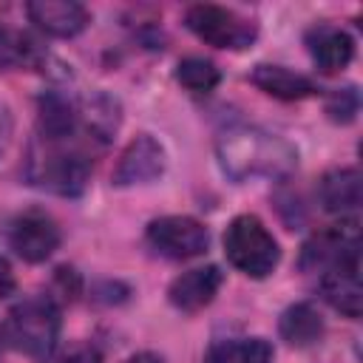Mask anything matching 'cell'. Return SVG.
<instances>
[{
  "label": "cell",
  "mask_w": 363,
  "mask_h": 363,
  "mask_svg": "<svg viewBox=\"0 0 363 363\" xmlns=\"http://www.w3.org/2000/svg\"><path fill=\"white\" fill-rule=\"evenodd\" d=\"M216 156L233 182L286 179L298 167V150L278 133L255 125H238L218 136Z\"/></svg>",
  "instance_id": "obj_1"
},
{
  "label": "cell",
  "mask_w": 363,
  "mask_h": 363,
  "mask_svg": "<svg viewBox=\"0 0 363 363\" xmlns=\"http://www.w3.org/2000/svg\"><path fill=\"white\" fill-rule=\"evenodd\" d=\"M26 176L57 196H79L91 179V156L77 139H34Z\"/></svg>",
  "instance_id": "obj_2"
},
{
  "label": "cell",
  "mask_w": 363,
  "mask_h": 363,
  "mask_svg": "<svg viewBox=\"0 0 363 363\" xmlns=\"http://www.w3.org/2000/svg\"><path fill=\"white\" fill-rule=\"evenodd\" d=\"M60 306L51 295H31L11 306L0 329L3 340L31 357H48L60 337Z\"/></svg>",
  "instance_id": "obj_3"
},
{
  "label": "cell",
  "mask_w": 363,
  "mask_h": 363,
  "mask_svg": "<svg viewBox=\"0 0 363 363\" xmlns=\"http://www.w3.org/2000/svg\"><path fill=\"white\" fill-rule=\"evenodd\" d=\"M224 252H227V261L250 278H267L281 261L278 241L264 227V221L258 216H250V213L235 216L227 224Z\"/></svg>",
  "instance_id": "obj_4"
},
{
  "label": "cell",
  "mask_w": 363,
  "mask_h": 363,
  "mask_svg": "<svg viewBox=\"0 0 363 363\" xmlns=\"http://www.w3.org/2000/svg\"><path fill=\"white\" fill-rule=\"evenodd\" d=\"M184 26L201 43L216 45V48H233V51L252 45L255 37H258L255 23H250L247 17L235 14L233 9L213 6V3L190 6L187 14H184Z\"/></svg>",
  "instance_id": "obj_5"
},
{
  "label": "cell",
  "mask_w": 363,
  "mask_h": 363,
  "mask_svg": "<svg viewBox=\"0 0 363 363\" xmlns=\"http://www.w3.org/2000/svg\"><path fill=\"white\" fill-rule=\"evenodd\" d=\"M354 258H360V221L357 218H340L337 224L318 230L301 247V269L306 272H326Z\"/></svg>",
  "instance_id": "obj_6"
},
{
  "label": "cell",
  "mask_w": 363,
  "mask_h": 363,
  "mask_svg": "<svg viewBox=\"0 0 363 363\" xmlns=\"http://www.w3.org/2000/svg\"><path fill=\"white\" fill-rule=\"evenodd\" d=\"M145 238H147L153 252H159L164 258H173V261L196 258L210 244L207 227L201 221L190 218V216H162V218L147 224Z\"/></svg>",
  "instance_id": "obj_7"
},
{
  "label": "cell",
  "mask_w": 363,
  "mask_h": 363,
  "mask_svg": "<svg viewBox=\"0 0 363 363\" xmlns=\"http://www.w3.org/2000/svg\"><path fill=\"white\" fill-rule=\"evenodd\" d=\"M9 247L31 264L45 261L60 247V227L57 221L43 210H26L20 213L9 227Z\"/></svg>",
  "instance_id": "obj_8"
},
{
  "label": "cell",
  "mask_w": 363,
  "mask_h": 363,
  "mask_svg": "<svg viewBox=\"0 0 363 363\" xmlns=\"http://www.w3.org/2000/svg\"><path fill=\"white\" fill-rule=\"evenodd\" d=\"M164 173V147L142 133L136 136L119 156L116 170H113V184L116 187H130V184H147Z\"/></svg>",
  "instance_id": "obj_9"
},
{
  "label": "cell",
  "mask_w": 363,
  "mask_h": 363,
  "mask_svg": "<svg viewBox=\"0 0 363 363\" xmlns=\"http://www.w3.org/2000/svg\"><path fill=\"white\" fill-rule=\"evenodd\" d=\"M31 23L51 37H77L91 23V14L82 3L74 0H34L26 6Z\"/></svg>",
  "instance_id": "obj_10"
},
{
  "label": "cell",
  "mask_w": 363,
  "mask_h": 363,
  "mask_svg": "<svg viewBox=\"0 0 363 363\" xmlns=\"http://www.w3.org/2000/svg\"><path fill=\"white\" fill-rule=\"evenodd\" d=\"M221 281H224V275H221L218 267H213V264L210 267H196V269H187L179 278H173V284L167 289V298L182 312H199L216 298Z\"/></svg>",
  "instance_id": "obj_11"
},
{
  "label": "cell",
  "mask_w": 363,
  "mask_h": 363,
  "mask_svg": "<svg viewBox=\"0 0 363 363\" xmlns=\"http://www.w3.org/2000/svg\"><path fill=\"white\" fill-rule=\"evenodd\" d=\"M306 48H309L312 62L326 74H335V71L346 68L354 57V40L343 28L329 26V23L312 26L306 31Z\"/></svg>",
  "instance_id": "obj_12"
},
{
  "label": "cell",
  "mask_w": 363,
  "mask_h": 363,
  "mask_svg": "<svg viewBox=\"0 0 363 363\" xmlns=\"http://www.w3.org/2000/svg\"><path fill=\"white\" fill-rule=\"evenodd\" d=\"M323 298L346 318H360V258L337 264L320 275Z\"/></svg>",
  "instance_id": "obj_13"
},
{
  "label": "cell",
  "mask_w": 363,
  "mask_h": 363,
  "mask_svg": "<svg viewBox=\"0 0 363 363\" xmlns=\"http://www.w3.org/2000/svg\"><path fill=\"white\" fill-rule=\"evenodd\" d=\"M250 79L255 88H261L264 94H269L275 99H303L318 91V85L309 77L295 74L284 65H255Z\"/></svg>",
  "instance_id": "obj_14"
},
{
  "label": "cell",
  "mask_w": 363,
  "mask_h": 363,
  "mask_svg": "<svg viewBox=\"0 0 363 363\" xmlns=\"http://www.w3.org/2000/svg\"><path fill=\"white\" fill-rule=\"evenodd\" d=\"M318 199L329 213H349L360 204V173L354 167L329 170L318 182Z\"/></svg>",
  "instance_id": "obj_15"
},
{
  "label": "cell",
  "mask_w": 363,
  "mask_h": 363,
  "mask_svg": "<svg viewBox=\"0 0 363 363\" xmlns=\"http://www.w3.org/2000/svg\"><path fill=\"white\" fill-rule=\"evenodd\" d=\"M77 116H79V130L91 142H108L119 128V105L105 94L85 99L77 108Z\"/></svg>",
  "instance_id": "obj_16"
},
{
  "label": "cell",
  "mask_w": 363,
  "mask_h": 363,
  "mask_svg": "<svg viewBox=\"0 0 363 363\" xmlns=\"http://www.w3.org/2000/svg\"><path fill=\"white\" fill-rule=\"evenodd\" d=\"M278 332L289 346H312L323 335V320L312 303H292L281 315Z\"/></svg>",
  "instance_id": "obj_17"
},
{
  "label": "cell",
  "mask_w": 363,
  "mask_h": 363,
  "mask_svg": "<svg viewBox=\"0 0 363 363\" xmlns=\"http://www.w3.org/2000/svg\"><path fill=\"white\" fill-rule=\"evenodd\" d=\"M272 346L264 337H233L218 340L207 352V363H269Z\"/></svg>",
  "instance_id": "obj_18"
},
{
  "label": "cell",
  "mask_w": 363,
  "mask_h": 363,
  "mask_svg": "<svg viewBox=\"0 0 363 363\" xmlns=\"http://www.w3.org/2000/svg\"><path fill=\"white\" fill-rule=\"evenodd\" d=\"M176 79H179L187 91H193V94H210V91L218 85L221 74H218V68H216L210 60H204V57H184V60L176 65Z\"/></svg>",
  "instance_id": "obj_19"
},
{
  "label": "cell",
  "mask_w": 363,
  "mask_h": 363,
  "mask_svg": "<svg viewBox=\"0 0 363 363\" xmlns=\"http://www.w3.org/2000/svg\"><path fill=\"white\" fill-rule=\"evenodd\" d=\"M37 43L20 31H11L0 23V68L6 65H34L37 62Z\"/></svg>",
  "instance_id": "obj_20"
},
{
  "label": "cell",
  "mask_w": 363,
  "mask_h": 363,
  "mask_svg": "<svg viewBox=\"0 0 363 363\" xmlns=\"http://www.w3.org/2000/svg\"><path fill=\"white\" fill-rule=\"evenodd\" d=\"M357 108H360V96H357V88H352V85L337 88L326 102V113L335 122H352L357 116Z\"/></svg>",
  "instance_id": "obj_21"
},
{
  "label": "cell",
  "mask_w": 363,
  "mask_h": 363,
  "mask_svg": "<svg viewBox=\"0 0 363 363\" xmlns=\"http://www.w3.org/2000/svg\"><path fill=\"white\" fill-rule=\"evenodd\" d=\"M54 363H102V354L91 343H77V346L65 349Z\"/></svg>",
  "instance_id": "obj_22"
},
{
  "label": "cell",
  "mask_w": 363,
  "mask_h": 363,
  "mask_svg": "<svg viewBox=\"0 0 363 363\" xmlns=\"http://www.w3.org/2000/svg\"><path fill=\"white\" fill-rule=\"evenodd\" d=\"M14 286H17L14 272H11L9 261H3V258H0V298H9V295L14 292Z\"/></svg>",
  "instance_id": "obj_23"
},
{
  "label": "cell",
  "mask_w": 363,
  "mask_h": 363,
  "mask_svg": "<svg viewBox=\"0 0 363 363\" xmlns=\"http://www.w3.org/2000/svg\"><path fill=\"white\" fill-rule=\"evenodd\" d=\"M125 363H162V357H159V354H153V352H139V354L128 357Z\"/></svg>",
  "instance_id": "obj_24"
},
{
  "label": "cell",
  "mask_w": 363,
  "mask_h": 363,
  "mask_svg": "<svg viewBox=\"0 0 363 363\" xmlns=\"http://www.w3.org/2000/svg\"><path fill=\"white\" fill-rule=\"evenodd\" d=\"M6 133H9V122H6V113L0 111V145H3V139H6Z\"/></svg>",
  "instance_id": "obj_25"
}]
</instances>
